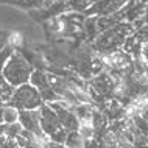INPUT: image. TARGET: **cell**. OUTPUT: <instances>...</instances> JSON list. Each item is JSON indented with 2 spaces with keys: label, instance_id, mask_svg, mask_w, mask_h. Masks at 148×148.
Returning <instances> with one entry per match:
<instances>
[{
  "label": "cell",
  "instance_id": "cell-1",
  "mask_svg": "<svg viewBox=\"0 0 148 148\" xmlns=\"http://www.w3.org/2000/svg\"><path fill=\"white\" fill-rule=\"evenodd\" d=\"M133 33H134L133 23L122 21V22L115 23L114 27H111V28L101 31V33L97 36V39L92 42V47H94V50L97 51L98 55L120 50L123 45V42H125V39L128 36H131Z\"/></svg>",
  "mask_w": 148,
  "mask_h": 148
},
{
  "label": "cell",
  "instance_id": "cell-2",
  "mask_svg": "<svg viewBox=\"0 0 148 148\" xmlns=\"http://www.w3.org/2000/svg\"><path fill=\"white\" fill-rule=\"evenodd\" d=\"M33 66L31 62L27 59L21 51H16L11 55V58L8 59V62L5 64L2 70V75L5 77V79L10 84H13L14 87L25 84L30 81V75L33 72Z\"/></svg>",
  "mask_w": 148,
  "mask_h": 148
},
{
  "label": "cell",
  "instance_id": "cell-3",
  "mask_svg": "<svg viewBox=\"0 0 148 148\" xmlns=\"http://www.w3.org/2000/svg\"><path fill=\"white\" fill-rule=\"evenodd\" d=\"M39 112H41V128H42L44 134L49 139H51V140L64 143L67 131L64 130V126L61 125L56 112H55L50 108V105H47V103H42L41 105Z\"/></svg>",
  "mask_w": 148,
  "mask_h": 148
},
{
  "label": "cell",
  "instance_id": "cell-4",
  "mask_svg": "<svg viewBox=\"0 0 148 148\" xmlns=\"http://www.w3.org/2000/svg\"><path fill=\"white\" fill-rule=\"evenodd\" d=\"M42 103L44 101L41 98L39 90L34 86H31L30 83H25V84H21L14 89V94L10 98L8 105L22 111V109H39Z\"/></svg>",
  "mask_w": 148,
  "mask_h": 148
},
{
  "label": "cell",
  "instance_id": "cell-5",
  "mask_svg": "<svg viewBox=\"0 0 148 148\" xmlns=\"http://www.w3.org/2000/svg\"><path fill=\"white\" fill-rule=\"evenodd\" d=\"M122 77L119 73H109L108 70H101L100 73L94 75L89 81V89L95 90L97 94L103 95L106 98H112V92H114V86H115V81Z\"/></svg>",
  "mask_w": 148,
  "mask_h": 148
},
{
  "label": "cell",
  "instance_id": "cell-6",
  "mask_svg": "<svg viewBox=\"0 0 148 148\" xmlns=\"http://www.w3.org/2000/svg\"><path fill=\"white\" fill-rule=\"evenodd\" d=\"M19 123L23 130L30 131L39 137H47L41 128V112L39 109H22L19 111Z\"/></svg>",
  "mask_w": 148,
  "mask_h": 148
},
{
  "label": "cell",
  "instance_id": "cell-7",
  "mask_svg": "<svg viewBox=\"0 0 148 148\" xmlns=\"http://www.w3.org/2000/svg\"><path fill=\"white\" fill-rule=\"evenodd\" d=\"M122 50L125 51V53H128L133 59L136 58H140V51H142V42L139 41L137 38L134 36V33L131 36H128V38L125 39V42H123L122 45Z\"/></svg>",
  "mask_w": 148,
  "mask_h": 148
},
{
  "label": "cell",
  "instance_id": "cell-8",
  "mask_svg": "<svg viewBox=\"0 0 148 148\" xmlns=\"http://www.w3.org/2000/svg\"><path fill=\"white\" fill-rule=\"evenodd\" d=\"M30 84L34 86L36 89H38L39 92L47 89V87H50V83H49V73L47 72H44L42 69H34L33 72H31L30 75Z\"/></svg>",
  "mask_w": 148,
  "mask_h": 148
},
{
  "label": "cell",
  "instance_id": "cell-9",
  "mask_svg": "<svg viewBox=\"0 0 148 148\" xmlns=\"http://www.w3.org/2000/svg\"><path fill=\"white\" fill-rule=\"evenodd\" d=\"M83 31H84V36L90 42H94L97 39V36L100 34L98 27H97V16H87V17H84Z\"/></svg>",
  "mask_w": 148,
  "mask_h": 148
},
{
  "label": "cell",
  "instance_id": "cell-10",
  "mask_svg": "<svg viewBox=\"0 0 148 148\" xmlns=\"http://www.w3.org/2000/svg\"><path fill=\"white\" fill-rule=\"evenodd\" d=\"M92 111H94V106L89 105V103H79V105L73 106V112L79 123H90Z\"/></svg>",
  "mask_w": 148,
  "mask_h": 148
},
{
  "label": "cell",
  "instance_id": "cell-11",
  "mask_svg": "<svg viewBox=\"0 0 148 148\" xmlns=\"http://www.w3.org/2000/svg\"><path fill=\"white\" fill-rule=\"evenodd\" d=\"M66 148H84L86 140L79 136L78 131H69L66 136V140H64Z\"/></svg>",
  "mask_w": 148,
  "mask_h": 148
},
{
  "label": "cell",
  "instance_id": "cell-12",
  "mask_svg": "<svg viewBox=\"0 0 148 148\" xmlns=\"http://www.w3.org/2000/svg\"><path fill=\"white\" fill-rule=\"evenodd\" d=\"M14 89L16 87L13 84H10L3 75H0V103H5L6 105V103L10 101V98L13 97Z\"/></svg>",
  "mask_w": 148,
  "mask_h": 148
},
{
  "label": "cell",
  "instance_id": "cell-13",
  "mask_svg": "<svg viewBox=\"0 0 148 148\" xmlns=\"http://www.w3.org/2000/svg\"><path fill=\"white\" fill-rule=\"evenodd\" d=\"M97 0H67V8L69 11H75V13H84Z\"/></svg>",
  "mask_w": 148,
  "mask_h": 148
},
{
  "label": "cell",
  "instance_id": "cell-14",
  "mask_svg": "<svg viewBox=\"0 0 148 148\" xmlns=\"http://www.w3.org/2000/svg\"><path fill=\"white\" fill-rule=\"evenodd\" d=\"M14 122H19V109L6 103L3 106V123L10 125V123H14Z\"/></svg>",
  "mask_w": 148,
  "mask_h": 148
},
{
  "label": "cell",
  "instance_id": "cell-15",
  "mask_svg": "<svg viewBox=\"0 0 148 148\" xmlns=\"http://www.w3.org/2000/svg\"><path fill=\"white\" fill-rule=\"evenodd\" d=\"M77 131L84 140H92V139H95V130L90 123H79Z\"/></svg>",
  "mask_w": 148,
  "mask_h": 148
},
{
  "label": "cell",
  "instance_id": "cell-16",
  "mask_svg": "<svg viewBox=\"0 0 148 148\" xmlns=\"http://www.w3.org/2000/svg\"><path fill=\"white\" fill-rule=\"evenodd\" d=\"M22 125L19 122H14V123H10V125H5V136L10 139H16L19 134L22 133Z\"/></svg>",
  "mask_w": 148,
  "mask_h": 148
},
{
  "label": "cell",
  "instance_id": "cell-17",
  "mask_svg": "<svg viewBox=\"0 0 148 148\" xmlns=\"http://www.w3.org/2000/svg\"><path fill=\"white\" fill-rule=\"evenodd\" d=\"M14 50H16L14 47L8 44L5 49L0 51V75H2V70H3V67H5V64L8 62V59H10V58H11V55L14 53Z\"/></svg>",
  "mask_w": 148,
  "mask_h": 148
},
{
  "label": "cell",
  "instance_id": "cell-18",
  "mask_svg": "<svg viewBox=\"0 0 148 148\" xmlns=\"http://www.w3.org/2000/svg\"><path fill=\"white\" fill-rule=\"evenodd\" d=\"M8 36H10V33H6V31H0V51L8 45Z\"/></svg>",
  "mask_w": 148,
  "mask_h": 148
},
{
  "label": "cell",
  "instance_id": "cell-19",
  "mask_svg": "<svg viewBox=\"0 0 148 148\" xmlns=\"http://www.w3.org/2000/svg\"><path fill=\"white\" fill-rule=\"evenodd\" d=\"M45 148H66V145L61 142H55V140H51V139H47Z\"/></svg>",
  "mask_w": 148,
  "mask_h": 148
},
{
  "label": "cell",
  "instance_id": "cell-20",
  "mask_svg": "<svg viewBox=\"0 0 148 148\" xmlns=\"http://www.w3.org/2000/svg\"><path fill=\"white\" fill-rule=\"evenodd\" d=\"M140 58L145 59V61L148 62V42L142 44V51H140Z\"/></svg>",
  "mask_w": 148,
  "mask_h": 148
},
{
  "label": "cell",
  "instance_id": "cell-21",
  "mask_svg": "<svg viewBox=\"0 0 148 148\" xmlns=\"http://www.w3.org/2000/svg\"><path fill=\"white\" fill-rule=\"evenodd\" d=\"M143 21H145V23H148V2L145 5V11H143Z\"/></svg>",
  "mask_w": 148,
  "mask_h": 148
},
{
  "label": "cell",
  "instance_id": "cell-22",
  "mask_svg": "<svg viewBox=\"0 0 148 148\" xmlns=\"http://www.w3.org/2000/svg\"><path fill=\"white\" fill-rule=\"evenodd\" d=\"M5 136V123H0V137Z\"/></svg>",
  "mask_w": 148,
  "mask_h": 148
},
{
  "label": "cell",
  "instance_id": "cell-23",
  "mask_svg": "<svg viewBox=\"0 0 148 148\" xmlns=\"http://www.w3.org/2000/svg\"><path fill=\"white\" fill-rule=\"evenodd\" d=\"M147 137H148V133H147Z\"/></svg>",
  "mask_w": 148,
  "mask_h": 148
},
{
  "label": "cell",
  "instance_id": "cell-24",
  "mask_svg": "<svg viewBox=\"0 0 148 148\" xmlns=\"http://www.w3.org/2000/svg\"><path fill=\"white\" fill-rule=\"evenodd\" d=\"M145 2H148V0H145Z\"/></svg>",
  "mask_w": 148,
  "mask_h": 148
}]
</instances>
